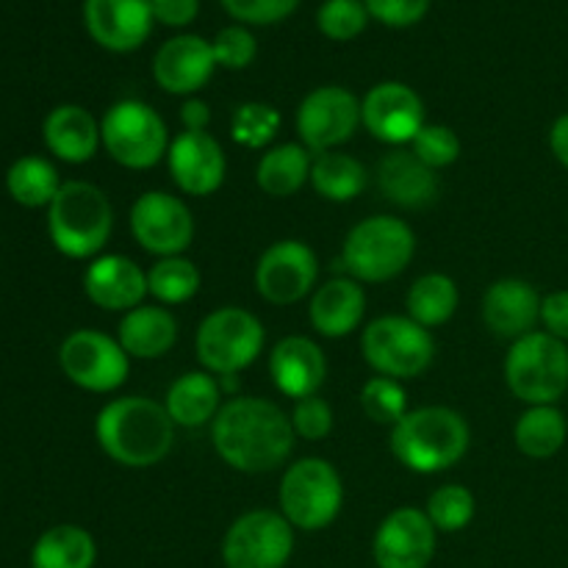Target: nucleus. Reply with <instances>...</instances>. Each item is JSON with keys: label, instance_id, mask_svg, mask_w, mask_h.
Masks as SVG:
<instances>
[{"label": "nucleus", "instance_id": "bb28decb", "mask_svg": "<svg viewBox=\"0 0 568 568\" xmlns=\"http://www.w3.org/2000/svg\"><path fill=\"white\" fill-rule=\"evenodd\" d=\"M131 358L153 361L164 358L178 342V322L164 305H139L128 311L120 322V338Z\"/></svg>", "mask_w": 568, "mask_h": 568}, {"label": "nucleus", "instance_id": "79ce46f5", "mask_svg": "<svg viewBox=\"0 0 568 568\" xmlns=\"http://www.w3.org/2000/svg\"><path fill=\"white\" fill-rule=\"evenodd\" d=\"M288 419H292L294 436L305 438V442H322L333 430V408L320 394L297 399Z\"/></svg>", "mask_w": 568, "mask_h": 568}, {"label": "nucleus", "instance_id": "423d86ee", "mask_svg": "<svg viewBox=\"0 0 568 568\" xmlns=\"http://www.w3.org/2000/svg\"><path fill=\"white\" fill-rule=\"evenodd\" d=\"M505 383L527 405H555L568 392V347L547 331L516 338L505 358Z\"/></svg>", "mask_w": 568, "mask_h": 568}, {"label": "nucleus", "instance_id": "58836bf2", "mask_svg": "<svg viewBox=\"0 0 568 568\" xmlns=\"http://www.w3.org/2000/svg\"><path fill=\"white\" fill-rule=\"evenodd\" d=\"M320 31L336 42H349L358 37L369 22V9L364 0H325L316 14Z\"/></svg>", "mask_w": 568, "mask_h": 568}, {"label": "nucleus", "instance_id": "f704fd0d", "mask_svg": "<svg viewBox=\"0 0 568 568\" xmlns=\"http://www.w3.org/2000/svg\"><path fill=\"white\" fill-rule=\"evenodd\" d=\"M200 292V270L183 255L159 258L148 272V294L159 300V305L189 303Z\"/></svg>", "mask_w": 568, "mask_h": 568}, {"label": "nucleus", "instance_id": "c85d7f7f", "mask_svg": "<svg viewBox=\"0 0 568 568\" xmlns=\"http://www.w3.org/2000/svg\"><path fill=\"white\" fill-rule=\"evenodd\" d=\"M311 164L314 159L305 144H277L261 155L258 166H255V183L270 197H292L305 186V181H311Z\"/></svg>", "mask_w": 568, "mask_h": 568}, {"label": "nucleus", "instance_id": "0eeeda50", "mask_svg": "<svg viewBox=\"0 0 568 568\" xmlns=\"http://www.w3.org/2000/svg\"><path fill=\"white\" fill-rule=\"evenodd\" d=\"M281 514L297 530L316 532L333 525L344 505V486L333 464L303 458L286 469L277 491Z\"/></svg>", "mask_w": 568, "mask_h": 568}, {"label": "nucleus", "instance_id": "f8f14e48", "mask_svg": "<svg viewBox=\"0 0 568 568\" xmlns=\"http://www.w3.org/2000/svg\"><path fill=\"white\" fill-rule=\"evenodd\" d=\"M59 364L67 381L83 392L109 394L128 381L131 355L116 338L100 331H75L64 338L59 349Z\"/></svg>", "mask_w": 568, "mask_h": 568}, {"label": "nucleus", "instance_id": "c03bdc74", "mask_svg": "<svg viewBox=\"0 0 568 568\" xmlns=\"http://www.w3.org/2000/svg\"><path fill=\"white\" fill-rule=\"evenodd\" d=\"M369 17L388 28L416 26L430 9V0H364Z\"/></svg>", "mask_w": 568, "mask_h": 568}, {"label": "nucleus", "instance_id": "ddd939ff", "mask_svg": "<svg viewBox=\"0 0 568 568\" xmlns=\"http://www.w3.org/2000/svg\"><path fill=\"white\" fill-rule=\"evenodd\" d=\"M131 231L139 247L159 258H172L192 244L194 216L175 194L144 192L131 209Z\"/></svg>", "mask_w": 568, "mask_h": 568}, {"label": "nucleus", "instance_id": "c9c22d12", "mask_svg": "<svg viewBox=\"0 0 568 568\" xmlns=\"http://www.w3.org/2000/svg\"><path fill=\"white\" fill-rule=\"evenodd\" d=\"M475 494L464 486H442L427 499V519L438 532H458L475 519Z\"/></svg>", "mask_w": 568, "mask_h": 568}, {"label": "nucleus", "instance_id": "b1692460", "mask_svg": "<svg viewBox=\"0 0 568 568\" xmlns=\"http://www.w3.org/2000/svg\"><path fill=\"white\" fill-rule=\"evenodd\" d=\"M377 186L399 209H425L438 197V175L422 164L414 150H392L377 164Z\"/></svg>", "mask_w": 568, "mask_h": 568}, {"label": "nucleus", "instance_id": "e433bc0d", "mask_svg": "<svg viewBox=\"0 0 568 568\" xmlns=\"http://www.w3.org/2000/svg\"><path fill=\"white\" fill-rule=\"evenodd\" d=\"M361 408L377 425H397L408 414V394L394 377H372L361 388Z\"/></svg>", "mask_w": 568, "mask_h": 568}, {"label": "nucleus", "instance_id": "4c0bfd02", "mask_svg": "<svg viewBox=\"0 0 568 568\" xmlns=\"http://www.w3.org/2000/svg\"><path fill=\"white\" fill-rule=\"evenodd\" d=\"M277 128H281V114L275 105L270 103H242L233 111L231 133L236 144L250 150H258L275 139Z\"/></svg>", "mask_w": 568, "mask_h": 568}, {"label": "nucleus", "instance_id": "cd10ccee", "mask_svg": "<svg viewBox=\"0 0 568 568\" xmlns=\"http://www.w3.org/2000/svg\"><path fill=\"white\" fill-rule=\"evenodd\" d=\"M222 386L211 372H186L170 386L164 408L175 427H203L220 414Z\"/></svg>", "mask_w": 568, "mask_h": 568}, {"label": "nucleus", "instance_id": "6e6552de", "mask_svg": "<svg viewBox=\"0 0 568 568\" xmlns=\"http://www.w3.org/2000/svg\"><path fill=\"white\" fill-rule=\"evenodd\" d=\"M361 353L377 375L410 381L430 369L436 358V342L430 331L410 316H381L366 325L361 336Z\"/></svg>", "mask_w": 568, "mask_h": 568}, {"label": "nucleus", "instance_id": "9d476101", "mask_svg": "<svg viewBox=\"0 0 568 568\" xmlns=\"http://www.w3.org/2000/svg\"><path fill=\"white\" fill-rule=\"evenodd\" d=\"M264 342L266 333L258 316L236 308V305H227V308L205 316L203 325L197 327L194 347H197V358L205 372L225 377L255 364Z\"/></svg>", "mask_w": 568, "mask_h": 568}, {"label": "nucleus", "instance_id": "ea45409f", "mask_svg": "<svg viewBox=\"0 0 568 568\" xmlns=\"http://www.w3.org/2000/svg\"><path fill=\"white\" fill-rule=\"evenodd\" d=\"M416 159L427 164L430 170H444L455 164L460 155V139L453 128L447 125H425L410 142Z\"/></svg>", "mask_w": 568, "mask_h": 568}, {"label": "nucleus", "instance_id": "a878e982", "mask_svg": "<svg viewBox=\"0 0 568 568\" xmlns=\"http://www.w3.org/2000/svg\"><path fill=\"white\" fill-rule=\"evenodd\" d=\"M44 144L55 159L67 164H87L98 148L103 144L100 139V122L89 114L83 105L64 103L55 105L42 125Z\"/></svg>", "mask_w": 568, "mask_h": 568}, {"label": "nucleus", "instance_id": "37998d69", "mask_svg": "<svg viewBox=\"0 0 568 568\" xmlns=\"http://www.w3.org/2000/svg\"><path fill=\"white\" fill-rule=\"evenodd\" d=\"M300 0H222L227 14L250 26H272L297 9Z\"/></svg>", "mask_w": 568, "mask_h": 568}, {"label": "nucleus", "instance_id": "aec40b11", "mask_svg": "<svg viewBox=\"0 0 568 568\" xmlns=\"http://www.w3.org/2000/svg\"><path fill=\"white\" fill-rule=\"evenodd\" d=\"M214 70V48L194 33H181L164 42L153 59L155 83L170 94H194L211 81Z\"/></svg>", "mask_w": 568, "mask_h": 568}, {"label": "nucleus", "instance_id": "2eb2a0df", "mask_svg": "<svg viewBox=\"0 0 568 568\" xmlns=\"http://www.w3.org/2000/svg\"><path fill=\"white\" fill-rule=\"evenodd\" d=\"M361 122V103L349 89L320 87L297 109L300 144L314 153H327L349 142Z\"/></svg>", "mask_w": 568, "mask_h": 568}, {"label": "nucleus", "instance_id": "f257e3e1", "mask_svg": "<svg viewBox=\"0 0 568 568\" xmlns=\"http://www.w3.org/2000/svg\"><path fill=\"white\" fill-rule=\"evenodd\" d=\"M220 458L244 475H264L286 464L294 449L292 419L270 399L236 397L211 422Z\"/></svg>", "mask_w": 568, "mask_h": 568}, {"label": "nucleus", "instance_id": "4be33fe9", "mask_svg": "<svg viewBox=\"0 0 568 568\" xmlns=\"http://www.w3.org/2000/svg\"><path fill=\"white\" fill-rule=\"evenodd\" d=\"M270 375L275 388L294 403L303 397H314L327 377L325 353L308 336H286L270 353Z\"/></svg>", "mask_w": 568, "mask_h": 568}, {"label": "nucleus", "instance_id": "9b49d317", "mask_svg": "<svg viewBox=\"0 0 568 568\" xmlns=\"http://www.w3.org/2000/svg\"><path fill=\"white\" fill-rule=\"evenodd\" d=\"M294 552V527L275 510L239 516L222 541L227 568H283Z\"/></svg>", "mask_w": 568, "mask_h": 568}, {"label": "nucleus", "instance_id": "7c9ffc66", "mask_svg": "<svg viewBox=\"0 0 568 568\" xmlns=\"http://www.w3.org/2000/svg\"><path fill=\"white\" fill-rule=\"evenodd\" d=\"M568 438L566 416L558 405H530L525 414L519 416L514 430V442L521 455L527 458H552L564 449Z\"/></svg>", "mask_w": 568, "mask_h": 568}, {"label": "nucleus", "instance_id": "f03ea898", "mask_svg": "<svg viewBox=\"0 0 568 568\" xmlns=\"http://www.w3.org/2000/svg\"><path fill=\"white\" fill-rule=\"evenodd\" d=\"M94 438L114 464L150 469L170 455L175 422L161 403L148 397H120L103 405L94 422Z\"/></svg>", "mask_w": 568, "mask_h": 568}, {"label": "nucleus", "instance_id": "49530a36", "mask_svg": "<svg viewBox=\"0 0 568 568\" xmlns=\"http://www.w3.org/2000/svg\"><path fill=\"white\" fill-rule=\"evenodd\" d=\"M200 0H153V17L170 28H183L197 17Z\"/></svg>", "mask_w": 568, "mask_h": 568}, {"label": "nucleus", "instance_id": "1a4fd4ad", "mask_svg": "<svg viewBox=\"0 0 568 568\" xmlns=\"http://www.w3.org/2000/svg\"><path fill=\"white\" fill-rule=\"evenodd\" d=\"M100 139L111 159L128 170H150L170 150L166 122L142 100H120L100 120Z\"/></svg>", "mask_w": 568, "mask_h": 568}, {"label": "nucleus", "instance_id": "393cba45", "mask_svg": "<svg viewBox=\"0 0 568 568\" xmlns=\"http://www.w3.org/2000/svg\"><path fill=\"white\" fill-rule=\"evenodd\" d=\"M366 311V294L353 277H333L322 283L308 305L311 325L325 338H344L361 325Z\"/></svg>", "mask_w": 568, "mask_h": 568}, {"label": "nucleus", "instance_id": "5701e85b", "mask_svg": "<svg viewBox=\"0 0 568 568\" xmlns=\"http://www.w3.org/2000/svg\"><path fill=\"white\" fill-rule=\"evenodd\" d=\"M541 300L536 286H530L527 281L503 277V281L491 283L483 297V320L499 338L516 342L536 331V325L541 322Z\"/></svg>", "mask_w": 568, "mask_h": 568}, {"label": "nucleus", "instance_id": "09e8293b", "mask_svg": "<svg viewBox=\"0 0 568 568\" xmlns=\"http://www.w3.org/2000/svg\"><path fill=\"white\" fill-rule=\"evenodd\" d=\"M549 148H552L555 159H558L568 170V111L552 122V131H549Z\"/></svg>", "mask_w": 568, "mask_h": 568}, {"label": "nucleus", "instance_id": "a19ab883", "mask_svg": "<svg viewBox=\"0 0 568 568\" xmlns=\"http://www.w3.org/2000/svg\"><path fill=\"white\" fill-rule=\"evenodd\" d=\"M211 48H214L216 67H225V70H244V67L253 64L255 53H258L255 37L242 26L222 28Z\"/></svg>", "mask_w": 568, "mask_h": 568}, {"label": "nucleus", "instance_id": "c756f323", "mask_svg": "<svg viewBox=\"0 0 568 568\" xmlns=\"http://www.w3.org/2000/svg\"><path fill=\"white\" fill-rule=\"evenodd\" d=\"M98 547L89 530L78 525H55L37 538L31 568H92Z\"/></svg>", "mask_w": 568, "mask_h": 568}, {"label": "nucleus", "instance_id": "a18cd8bd", "mask_svg": "<svg viewBox=\"0 0 568 568\" xmlns=\"http://www.w3.org/2000/svg\"><path fill=\"white\" fill-rule=\"evenodd\" d=\"M541 322L549 336L568 344V292H552L541 300Z\"/></svg>", "mask_w": 568, "mask_h": 568}, {"label": "nucleus", "instance_id": "72a5a7b5", "mask_svg": "<svg viewBox=\"0 0 568 568\" xmlns=\"http://www.w3.org/2000/svg\"><path fill=\"white\" fill-rule=\"evenodd\" d=\"M405 305H408L410 320L430 331V327H438L453 320V314L458 311V286H455L449 275L430 272V275H422L410 286Z\"/></svg>", "mask_w": 568, "mask_h": 568}, {"label": "nucleus", "instance_id": "39448f33", "mask_svg": "<svg viewBox=\"0 0 568 568\" xmlns=\"http://www.w3.org/2000/svg\"><path fill=\"white\" fill-rule=\"evenodd\" d=\"M416 253V236L397 216H369L344 239L342 264L353 281L386 283L408 270Z\"/></svg>", "mask_w": 568, "mask_h": 568}, {"label": "nucleus", "instance_id": "4468645a", "mask_svg": "<svg viewBox=\"0 0 568 568\" xmlns=\"http://www.w3.org/2000/svg\"><path fill=\"white\" fill-rule=\"evenodd\" d=\"M320 277V261L305 242L283 239L255 264V292L272 305H294L308 297Z\"/></svg>", "mask_w": 568, "mask_h": 568}, {"label": "nucleus", "instance_id": "7ed1b4c3", "mask_svg": "<svg viewBox=\"0 0 568 568\" xmlns=\"http://www.w3.org/2000/svg\"><path fill=\"white\" fill-rule=\"evenodd\" d=\"M471 442L464 416L444 405L408 410L392 427V453L405 469L416 475H436L453 469Z\"/></svg>", "mask_w": 568, "mask_h": 568}, {"label": "nucleus", "instance_id": "20e7f679", "mask_svg": "<svg viewBox=\"0 0 568 568\" xmlns=\"http://www.w3.org/2000/svg\"><path fill=\"white\" fill-rule=\"evenodd\" d=\"M114 227V211L103 189L87 181H64L48 205V233L67 258H94Z\"/></svg>", "mask_w": 568, "mask_h": 568}, {"label": "nucleus", "instance_id": "de8ad7c7", "mask_svg": "<svg viewBox=\"0 0 568 568\" xmlns=\"http://www.w3.org/2000/svg\"><path fill=\"white\" fill-rule=\"evenodd\" d=\"M181 122H183V128H186V131H205V128H209V122H211L209 105H205L203 100H197V98L186 100V103H183V109H181Z\"/></svg>", "mask_w": 568, "mask_h": 568}, {"label": "nucleus", "instance_id": "6ab92c4d", "mask_svg": "<svg viewBox=\"0 0 568 568\" xmlns=\"http://www.w3.org/2000/svg\"><path fill=\"white\" fill-rule=\"evenodd\" d=\"M153 0H87L83 22L100 48L131 53L148 42L153 31Z\"/></svg>", "mask_w": 568, "mask_h": 568}, {"label": "nucleus", "instance_id": "f3484780", "mask_svg": "<svg viewBox=\"0 0 568 568\" xmlns=\"http://www.w3.org/2000/svg\"><path fill=\"white\" fill-rule=\"evenodd\" d=\"M361 122L383 144H410L425 128V103L405 83H377L361 100Z\"/></svg>", "mask_w": 568, "mask_h": 568}, {"label": "nucleus", "instance_id": "473e14b6", "mask_svg": "<svg viewBox=\"0 0 568 568\" xmlns=\"http://www.w3.org/2000/svg\"><path fill=\"white\" fill-rule=\"evenodd\" d=\"M6 189L11 200L26 209H42L53 203L61 189L59 170L42 155H22L6 172Z\"/></svg>", "mask_w": 568, "mask_h": 568}, {"label": "nucleus", "instance_id": "a211bd4d", "mask_svg": "<svg viewBox=\"0 0 568 568\" xmlns=\"http://www.w3.org/2000/svg\"><path fill=\"white\" fill-rule=\"evenodd\" d=\"M170 175L183 194L209 197L225 181V150L209 131H181L166 150Z\"/></svg>", "mask_w": 568, "mask_h": 568}, {"label": "nucleus", "instance_id": "dca6fc26", "mask_svg": "<svg viewBox=\"0 0 568 568\" xmlns=\"http://www.w3.org/2000/svg\"><path fill=\"white\" fill-rule=\"evenodd\" d=\"M438 530L419 508H397L381 521L372 544L377 568H427Z\"/></svg>", "mask_w": 568, "mask_h": 568}, {"label": "nucleus", "instance_id": "2f4dec72", "mask_svg": "<svg viewBox=\"0 0 568 568\" xmlns=\"http://www.w3.org/2000/svg\"><path fill=\"white\" fill-rule=\"evenodd\" d=\"M369 183V172L358 159L347 153H320L311 164V186L331 203H349Z\"/></svg>", "mask_w": 568, "mask_h": 568}, {"label": "nucleus", "instance_id": "412c9836", "mask_svg": "<svg viewBox=\"0 0 568 568\" xmlns=\"http://www.w3.org/2000/svg\"><path fill=\"white\" fill-rule=\"evenodd\" d=\"M83 292L103 311H133L148 297V272L128 255H98L83 272Z\"/></svg>", "mask_w": 568, "mask_h": 568}]
</instances>
